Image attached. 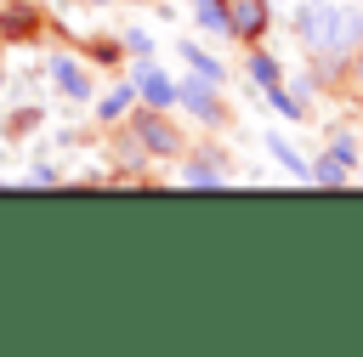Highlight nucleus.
Listing matches in <instances>:
<instances>
[{
	"instance_id": "nucleus-4",
	"label": "nucleus",
	"mask_w": 363,
	"mask_h": 357,
	"mask_svg": "<svg viewBox=\"0 0 363 357\" xmlns=\"http://www.w3.org/2000/svg\"><path fill=\"white\" fill-rule=\"evenodd\" d=\"M136 96H142L147 108H182V85H176L153 57H142V68H136Z\"/></svg>"
},
{
	"instance_id": "nucleus-16",
	"label": "nucleus",
	"mask_w": 363,
	"mask_h": 357,
	"mask_svg": "<svg viewBox=\"0 0 363 357\" xmlns=\"http://www.w3.org/2000/svg\"><path fill=\"white\" fill-rule=\"evenodd\" d=\"M346 68H352V85H357V91H363V45H357V51H352V62H346Z\"/></svg>"
},
{
	"instance_id": "nucleus-15",
	"label": "nucleus",
	"mask_w": 363,
	"mask_h": 357,
	"mask_svg": "<svg viewBox=\"0 0 363 357\" xmlns=\"http://www.w3.org/2000/svg\"><path fill=\"white\" fill-rule=\"evenodd\" d=\"M6 28H34V11H28V6H11V11H6Z\"/></svg>"
},
{
	"instance_id": "nucleus-14",
	"label": "nucleus",
	"mask_w": 363,
	"mask_h": 357,
	"mask_svg": "<svg viewBox=\"0 0 363 357\" xmlns=\"http://www.w3.org/2000/svg\"><path fill=\"white\" fill-rule=\"evenodd\" d=\"M329 147H335L340 159H352V164H357V136H352V130H340V136H329Z\"/></svg>"
},
{
	"instance_id": "nucleus-9",
	"label": "nucleus",
	"mask_w": 363,
	"mask_h": 357,
	"mask_svg": "<svg viewBox=\"0 0 363 357\" xmlns=\"http://www.w3.org/2000/svg\"><path fill=\"white\" fill-rule=\"evenodd\" d=\"M352 181V159H340L335 147L323 159H312V187H346Z\"/></svg>"
},
{
	"instance_id": "nucleus-11",
	"label": "nucleus",
	"mask_w": 363,
	"mask_h": 357,
	"mask_svg": "<svg viewBox=\"0 0 363 357\" xmlns=\"http://www.w3.org/2000/svg\"><path fill=\"white\" fill-rule=\"evenodd\" d=\"M193 17H199V28L233 40V11H227V0H193Z\"/></svg>"
},
{
	"instance_id": "nucleus-8",
	"label": "nucleus",
	"mask_w": 363,
	"mask_h": 357,
	"mask_svg": "<svg viewBox=\"0 0 363 357\" xmlns=\"http://www.w3.org/2000/svg\"><path fill=\"white\" fill-rule=\"evenodd\" d=\"M244 74H250V85L267 96L272 85H284V68H278V57H267L261 45H250V57H244Z\"/></svg>"
},
{
	"instance_id": "nucleus-12",
	"label": "nucleus",
	"mask_w": 363,
	"mask_h": 357,
	"mask_svg": "<svg viewBox=\"0 0 363 357\" xmlns=\"http://www.w3.org/2000/svg\"><path fill=\"white\" fill-rule=\"evenodd\" d=\"M136 102H142V96H136V85H119V91H108V96L96 102V119H102V125H119Z\"/></svg>"
},
{
	"instance_id": "nucleus-1",
	"label": "nucleus",
	"mask_w": 363,
	"mask_h": 357,
	"mask_svg": "<svg viewBox=\"0 0 363 357\" xmlns=\"http://www.w3.org/2000/svg\"><path fill=\"white\" fill-rule=\"evenodd\" d=\"M340 17H346V6H335V0H301L289 11V34L318 62V74H329L335 62H346V51H340Z\"/></svg>"
},
{
	"instance_id": "nucleus-3",
	"label": "nucleus",
	"mask_w": 363,
	"mask_h": 357,
	"mask_svg": "<svg viewBox=\"0 0 363 357\" xmlns=\"http://www.w3.org/2000/svg\"><path fill=\"white\" fill-rule=\"evenodd\" d=\"M176 85H182V108H187L199 125H210V130L227 125V102H221V85H216V79H204V74L187 68V79H176Z\"/></svg>"
},
{
	"instance_id": "nucleus-5",
	"label": "nucleus",
	"mask_w": 363,
	"mask_h": 357,
	"mask_svg": "<svg viewBox=\"0 0 363 357\" xmlns=\"http://www.w3.org/2000/svg\"><path fill=\"white\" fill-rule=\"evenodd\" d=\"M51 85L62 91V96H74V102H85L91 96V74H85V62H74V57H51Z\"/></svg>"
},
{
	"instance_id": "nucleus-6",
	"label": "nucleus",
	"mask_w": 363,
	"mask_h": 357,
	"mask_svg": "<svg viewBox=\"0 0 363 357\" xmlns=\"http://www.w3.org/2000/svg\"><path fill=\"white\" fill-rule=\"evenodd\" d=\"M227 11H233V40H261V28H267V0H227Z\"/></svg>"
},
{
	"instance_id": "nucleus-13",
	"label": "nucleus",
	"mask_w": 363,
	"mask_h": 357,
	"mask_svg": "<svg viewBox=\"0 0 363 357\" xmlns=\"http://www.w3.org/2000/svg\"><path fill=\"white\" fill-rule=\"evenodd\" d=\"M182 57H187V68H193V74H204V79H216V85H221V79H227V68H221V62H216V57H210V51H199V45H193V40H187V45H182Z\"/></svg>"
},
{
	"instance_id": "nucleus-2",
	"label": "nucleus",
	"mask_w": 363,
	"mask_h": 357,
	"mask_svg": "<svg viewBox=\"0 0 363 357\" xmlns=\"http://www.w3.org/2000/svg\"><path fill=\"white\" fill-rule=\"evenodd\" d=\"M125 130L136 136V147H142L147 159H182V153H187V136L170 125V108H147V102H142V113H136Z\"/></svg>"
},
{
	"instance_id": "nucleus-10",
	"label": "nucleus",
	"mask_w": 363,
	"mask_h": 357,
	"mask_svg": "<svg viewBox=\"0 0 363 357\" xmlns=\"http://www.w3.org/2000/svg\"><path fill=\"white\" fill-rule=\"evenodd\" d=\"M267 153H272V159H278V164H284L295 181H312V159H301V153H295V147H289L278 130H267Z\"/></svg>"
},
{
	"instance_id": "nucleus-7",
	"label": "nucleus",
	"mask_w": 363,
	"mask_h": 357,
	"mask_svg": "<svg viewBox=\"0 0 363 357\" xmlns=\"http://www.w3.org/2000/svg\"><path fill=\"white\" fill-rule=\"evenodd\" d=\"M176 187H210V193H221V187H227V170H221L216 159H182Z\"/></svg>"
}]
</instances>
